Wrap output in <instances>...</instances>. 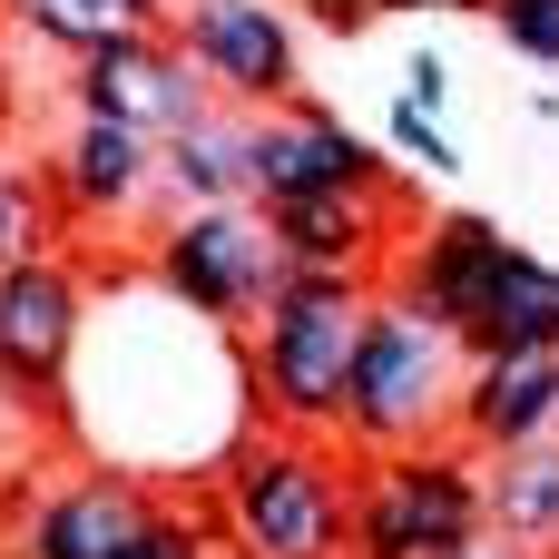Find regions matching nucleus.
I'll return each mask as SVG.
<instances>
[{
    "label": "nucleus",
    "mask_w": 559,
    "mask_h": 559,
    "mask_svg": "<svg viewBox=\"0 0 559 559\" xmlns=\"http://www.w3.org/2000/svg\"><path fill=\"white\" fill-rule=\"evenodd\" d=\"M373 285H383V275L295 265V275L265 295V314L246 324L255 423H285V432H324V442H344V393H354V354H364Z\"/></svg>",
    "instance_id": "obj_1"
},
{
    "label": "nucleus",
    "mask_w": 559,
    "mask_h": 559,
    "mask_svg": "<svg viewBox=\"0 0 559 559\" xmlns=\"http://www.w3.org/2000/svg\"><path fill=\"white\" fill-rule=\"evenodd\" d=\"M216 531L236 559H354V491L324 432L255 423L216 462Z\"/></svg>",
    "instance_id": "obj_2"
},
{
    "label": "nucleus",
    "mask_w": 559,
    "mask_h": 559,
    "mask_svg": "<svg viewBox=\"0 0 559 559\" xmlns=\"http://www.w3.org/2000/svg\"><path fill=\"white\" fill-rule=\"evenodd\" d=\"M462 373H472V344H462L423 295L373 285L364 354H354V393H344V442H354V452L442 442L452 413H462Z\"/></svg>",
    "instance_id": "obj_3"
},
{
    "label": "nucleus",
    "mask_w": 559,
    "mask_h": 559,
    "mask_svg": "<svg viewBox=\"0 0 559 559\" xmlns=\"http://www.w3.org/2000/svg\"><path fill=\"white\" fill-rule=\"evenodd\" d=\"M285 275L295 265H285L275 216L255 197H236V206H177L157 226V246H147V285L177 295L197 324H226V334H246Z\"/></svg>",
    "instance_id": "obj_4"
},
{
    "label": "nucleus",
    "mask_w": 559,
    "mask_h": 559,
    "mask_svg": "<svg viewBox=\"0 0 559 559\" xmlns=\"http://www.w3.org/2000/svg\"><path fill=\"white\" fill-rule=\"evenodd\" d=\"M472 531H491V491H481V452L472 442H413V452H373L364 491H354V559H442Z\"/></svg>",
    "instance_id": "obj_5"
},
{
    "label": "nucleus",
    "mask_w": 559,
    "mask_h": 559,
    "mask_svg": "<svg viewBox=\"0 0 559 559\" xmlns=\"http://www.w3.org/2000/svg\"><path fill=\"white\" fill-rule=\"evenodd\" d=\"M69 108L79 118H128L147 138H177L187 118L216 108V79L177 49L167 20H147V29H118V39H98V49L69 59Z\"/></svg>",
    "instance_id": "obj_6"
},
{
    "label": "nucleus",
    "mask_w": 559,
    "mask_h": 559,
    "mask_svg": "<svg viewBox=\"0 0 559 559\" xmlns=\"http://www.w3.org/2000/svg\"><path fill=\"white\" fill-rule=\"evenodd\" d=\"M88 334V275L69 255H20L0 265V403L10 413H49L69 383V354Z\"/></svg>",
    "instance_id": "obj_7"
},
{
    "label": "nucleus",
    "mask_w": 559,
    "mask_h": 559,
    "mask_svg": "<svg viewBox=\"0 0 559 559\" xmlns=\"http://www.w3.org/2000/svg\"><path fill=\"white\" fill-rule=\"evenodd\" d=\"M295 197H373V206H393V157H373L314 98L255 108V206H295Z\"/></svg>",
    "instance_id": "obj_8"
},
{
    "label": "nucleus",
    "mask_w": 559,
    "mask_h": 559,
    "mask_svg": "<svg viewBox=\"0 0 559 559\" xmlns=\"http://www.w3.org/2000/svg\"><path fill=\"white\" fill-rule=\"evenodd\" d=\"M177 49L216 79V98L236 108H285L305 98V49H295V20L275 0H177L167 10Z\"/></svg>",
    "instance_id": "obj_9"
},
{
    "label": "nucleus",
    "mask_w": 559,
    "mask_h": 559,
    "mask_svg": "<svg viewBox=\"0 0 559 559\" xmlns=\"http://www.w3.org/2000/svg\"><path fill=\"white\" fill-rule=\"evenodd\" d=\"M550 432H559V344H501V354H472L452 442H472V452L491 462V452H521V442H550Z\"/></svg>",
    "instance_id": "obj_10"
},
{
    "label": "nucleus",
    "mask_w": 559,
    "mask_h": 559,
    "mask_svg": "<svg viewBox=\"0 0 559 559\" xmlns=\"http://www.w3.org/2000/svg\"><path fill=\"white\" fill-rule=\"evenodd\" d=\"M147 511H157L147 472H118V462L69 472L59 491H39V511L20 531V559H118L147 531Z\"/></svg>",
    "instance_id": "obj_11"
},
{
    "label": "nucleus",
    "mask_w": 559,
    "mask_h": 559,
    "mask_svg": "<svg viewBox=\"0 0 559 559\" xmlns=\"http://www.w3.org/2000/svg\"><path fill=\"white\" fill-rule=\"evenodd\" d=\"M49 197H59V216H79V226L138 216V206L157 197V138L128 128V118H79V128L59 138V157H49Z\"/></svg>",
    "instance_id": "obj_12"
},
{
    "label": "nucleus",
    "mask_w": 559,
    "mask_h": 559,
    "mask_svg": "<svg viewBox=\"0 0 559 559\" xmlns=\"http://www.w3.org/2000/svg\"><path fill=\"white\" fill-rule=\"evenodd\" d=\"M157 197L167 206H236L255 197V108L216 98L177 138H157Z\"/></svg>",
    "instance_id": "obj_13"
},
{
    "label": "nucleus",
    "mask_w": 559,
    "mask_h": 559,
    "mask_svg": "<svg viewBox=\"0 0 559 559\" xmlns=\"http://www.w3.org/2000/svg\"><path fill=\"white\" fill-rule=\"evenodd\" d=\"M472 354H501V344H559V265H540L531 246H501L491 255V285L462 324Z\"/></svg>",
    "instance_id": "obj_14"
},
{
    "label": "nucleus",
    "mask_w": 559,
    "mask_h": 559,
    "mask_svg": "<svg viewBox=\"0 0 559 559\" xmlns=\"http://www.w3.org/2000/svg\"><path fill=\"white\" fill-rule=\"evenodd\" d=\"M481 491H491V531H511L521 550L559 559V432L550 442H521V452H491Z\"/></svg>",
    "instance_id": "obj_15"
},
{
    "label": "nucleus",
    "mask_w": 559,
    "mask_h": 559,
    "mask_svg": "<svg viewBox=\"0 0 559 559\" xmlns=\"http://www.w3.org/2000/svg\"><path fill=\"white\" fill-rule=\"evenodd\" d=\"M29 39H49V49H98V39H118V29H147V20H128L118 0H0Z\"/></svg>",
    "instance_id": "obj_16"
},
{
    "label": "nucleus",
    "mask_w": 559,
    "mask_h": 559,
    "mask_svg": "<svg viewBox=\"0 0 559 559\" xmlns=\"http://www.w3.org/2000/svg\"><path fill=\"white\" fill-rule=\"evenodd\" d=\"M49 187H29V177H0V265H20V255H49Z\"/></svg>",
    "instance_id": "obj_17"
},
{
    "label": "nucleus",
    "mask_w": 559,
    "mask_h": 559,
    "mask_svg": "<svg viewBox=\"0 0 559 559\" xmlns=\"http://www.w3.org/2000/svg\"><path fill=\"white\" fill-rule=\"evenodd\" d=\"M501 49H521L531 69H559V0H491Z\"/></svg>",
    "instance_id": "obj_18"
},
{
    "label": "nucleus",
    "mask_w": 559,
    "mask_h": 559,
    "mask_svg": "<svg viewBox=\"0 0 559 559\" xmlns=\"http://www.w3.org/2000/svg\"><path fill=\"white\" fill-rule=\"evenodd\" d=\"M393 157H413L423 177H452L462 167V147L442 138V108H423V98H393Z\"/></svg>",
    "instance_id": "obj_19"
},
{
    "label": "nucleus",
    "mask_w": 559,
    "mask_h": 559,
    "mask_svg": "<svg viewBox=\"0 0 559 559\" xmlns=\"http://www.w3.org/2000/svg\"><path fill=\"white\" fill-rule=\"evenodd\" d=\"M206 550H216V540H206L187 511H167V501H157V511H147V531H138L118 559H206Z\"/></svg>",
    "instance_id": "obj_20"
},
{
    "label": "nucleus",
    "mask_w": 559,
    "mask_h": 559,
    "mask_svg": "<svg viewBox=\"0 0 559 559\" xmlns=\"http://www.w3.org/2000/svg\"><path fill=\"white\" fill-rule=\"evenodd\" d=\"M373 10H383V0H305V20H314V29H334V39H354Z\"/></svg>",
    "instance_id": "obj_21"
},
{
    "label": "nucleus",
    "mask_w": 559,
    "mask_h": 559,
    "mask_svg": "<svg viewBox=\"0 0 559 559\" xmlns=\"http://www.w3.org/2000/svg\"><path fill=\"white\" fill-rule=\"evenodd\" d=\"M403 98H423V108H442V98H452V69H442V59L423 49V59L403 69Z\"/></svg>",
    "instance_id": "obj_22"
},
{
    "label": "nucleus",
    "mask_w": 559,
    "mask_h": 559,
    "mask_svg": "<svg viewBox=\"0 0 559 559\" xmlns=\"http://www.w3.org/2000/svg\"><path fill=\"white\" fill-rule=\"evenodd\" d=\"M442 559H540V550H521V540H511V531H472V540H462V550H442Z\"/></svg>",
    "instance_id": "obj_23"
},
{
    "label": "nucleus",
    "mask_w": 559,
    "mask_h": 559,
    "mask_svg": "<svg viewBox=\"0 0 559 559\" xmlns=\"http://www.w3.org/2000/svg\"><path fill=\"white\" fill-rule=\"evenodd\" d=\"M383 10H491V0H383Z\"/></svg>",
    "instance_id": "obj_24"
},
{
    "label": "nucleus",
    "mask_w": 559,
    "mask_h": 559,
    "mask_svg": "<svg viewBox=\"0 0 559 559\" xmlns=\"http://www.w3.org/2000/svg\"><path fill=\"white\" fill-rule=\"evenodd\" d=\"M206 559H216V550H206Z\"/></svg>",
    "instance_id": "obj_25"
}]
</instances>
